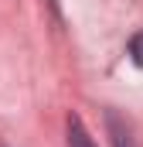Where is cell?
<instances>
[{"instance_id": "obj_1", "label": "cell", "mask_w": 143, "mask_h": 147, "mask_svg": "<svg viewBox=\"0 0 143 147\" xmlns=\"http://www.w3.org/2000/svg\"><path fill=\"white\" fill-rule=\"evenodd\" d=\"M106 123H109V134H112V147H136L133 144V134H130V127L116 116V113L109 110L106 113Z\"/></svg>"}, {"instance_id": "obj_2", "label": "cell", "mask_w": 143, "mask_h": 147, "mask_svg": "<svg viewBox=\"0 0 143 147\" xmlns=\"http://www.w3.org/2000/svg\"><path fill=\"white\" fill-rule=\"evenodd\" d=\"M68 147H96V140L89 137V130L78 116H68Z\"/></svg>"}, {"instance_id": "obj_3", "label": "cell", "mask_w": 143, "mask_h": 147, "mask_svg": "<svg viewBox=\"0 0 143 147\" xmlns=\"http://www.w3.org/2000/svg\"><path fill=\"white\" fill-rule=\"evenodd\" d=\"M130 58H133V65H140V69H143V31L130 38Z\"/></svg>"}]
</instances>
